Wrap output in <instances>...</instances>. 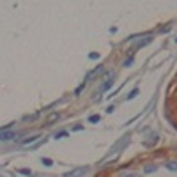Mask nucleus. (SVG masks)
Returning <instances> with one entry per match:
<instances>
[{
  "mask_svg": "<svg viewBox=\"0 0 177 177\" xmlns=\"http://www.w3.org/2000/svg\"><path fill=\"white\" fill-rule=\"evenodd\" d=\"M85 172H87V168H85V167H80V168H74V170H71V172H66L64 177H82Z\"/></svg>",
  "mask_w": 177,
  "mask_h": 177,
  "instance_id": "f257e3e1",
  "label": "nucleus"
},
{
  "mask_svg": "<svg viewBox=\"0 0 177 177\" xmlns=\"http://www.w3.org/2000/svg\"><path fill=\"white\" fill-rule=\"evenodd\" d=\"M0 136H2V140H4V142H7V140L16 138V133H7L6 129H2V135H0Z\"/></svg>",
  "mask_w": 177,
  "mask_h": 177,
  "instance_id": "f03ea898",
  "label": "nucleus"
},
{
  "mask_svg": "<svg viewBox=\"0 0 177 177\" xmlns=\"http://www.w3.org/2000/svg\"><path fill=\"white\" fill-rule=\"evenodd\" d=\"M167 168L172 170V172H175V170H177V161H170V163H167Z\"/></svg>",
  "mask_w": 177,
  "mask_h": 177,
  "instance_id": "7ed1b4c3",
  "label": "nucleus"
},
{
  "mask_svg": "<svg viewBox=\"0 0 177 177\" xmlns=\"http://www.w3.org/2000/svg\"><path fill=\"white\" fill-rule=\"evenodd\" d=\"M37 138H39V136H30L28 140H25V142H23V145H28V143H32V142H35Z\"/></svg>",
  "mask_w": 177,
  "mask_h": 177,
  "instance_id": "20e7f679",
  "label": "nucleus"
},
{
  "mask_svg": "<svg viewBox=\"0 0 177 177\" xmlns=\"http://www.w3.org/2000/svg\"><path fill=\"white\" fill-rule=\"evenodd\" d=\"M42 163H44L46 167H51V165H53V161H51V159H48V158H44V159H42Z\"/></svg>",
  "mask_w": 177,
  "mask_h": 177,
  "instance_id": "39448f33",
  "label": "nucleus"
},
{
  "mask_svg": "<svg viewBox=\"0 0 177 177\" xmlns=\"http://www.w3.org/2000/svg\"><path fill=\"white\" fill-rule=\"evenodd\" d=\"M91 122H99V115H91Z\"/></svg>",
  "mask_w": 177,
  "mask_h": 177,
  "instance_id": "423d86ee",
  "label": "nucleus"
},
{
  "mask_svg": "<svg viewBox=\"0 0 177 177\" xmlns=\"http://www.w3.org/2000/svg\"><path fill=\"white\" fill-rule=\"evenodd\" d=\"M136 92H138V91H133V92H131V94H129V96H127V98H129V99H133L135 96H136Z\"/></svg>",
  "mask_w": 177,
  "mask_h": 177,
  "instance_id": "0eeeda50",
  "label": "nucleus"
},
{
  "mask_svg": "<svg viewBox=\"0 0 177 177\" xmlns=\"http://www.w3.org/2000/svg\"><path fill=\"white\" fill-rule=\"evenodd\" d=\"M124 177H136V175H124Z\"/></svg>",
  "mask_w": 177,
  "mask_h": 177,
  "instance_id": "6e6552de",
  "label": "nucleus"
}]
</instances>
